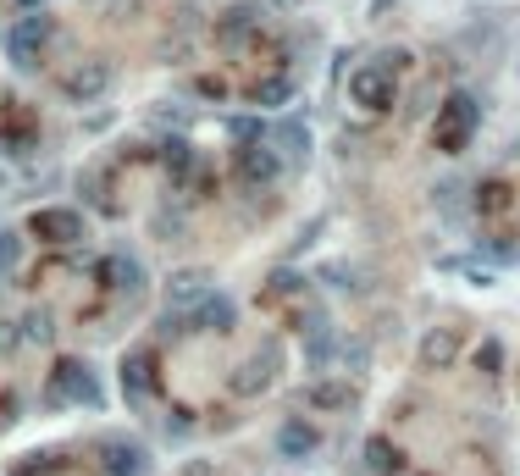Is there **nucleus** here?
<instances>
[{
  "label": "nucleus",
  "mask_w": 520,
  "mask_h": 476,
  "mask_svg": "<svg viewBox=\"0 0 520 476\" xmlns=\"http://www.w3.org/2000/svg\"><path fill=\"white\" fill-rule=\"evenodd\" d=\"M17 6H28V12H39V0H17Z\"/></svg>",
  "instance_id": "9"
},
{
  "label": "nucleus",
  "mask_w": 520,
  "mask_h": 476,
  "mask_svg": "<svg viewBox=\"0 0 520 476\" xmlns=\"http://www.w3.org/2000/svg\"><path fill=\"white\" fill-rule=\"evenodd\" d=\"M111 89V61H83L61 78V95L67 100H100Z\"/></svg>",
  "instance_id": "4"
},
{
  "label": "nucleus",
  "mask_w": 520,
  "mask_h": 476,
  "mask_svg": "<svg viewBox=\"0 0 520 476\" xmlns=\"http://www.w3.org/2000/svg\"><path fill=\"white\" fill-rule=\"evenodd\" d=\"M244 172H249V178H272V172H277V161H272V155H266V150H244Z\"/></svg>",
  "instance_id": "7"
},
{
  "label": "nucleus",
  "mask_w": 520,
  "mask_h": 476,
  "mask_svg": "<svg viewBox=\"0 0 520 476\" xmlns=\"http://www.w3.org/2000/svg\"><path fill=\"white\" fill-rule=\"evenodd\" d=\"M50 34H56V23H50L45 12H28V17H17V23L6 28V56H12L23 72H28V67H39V56H45Z\"/></svg>",
  "instance_id": "1"
},
{
  "label": "nucleus",
  "mask_w": 520,
  "mask_h": 476,
  "mask_svg": "<svg viewBox=\"0 0 520 476\" xmlns=\"http://www.w3.org/2000/svg\"><path fill=\"white\" fill-rule=\"evenodd\" d=\"M349 100L366 111H388L393 106V72L382 61H366V67L349 72Z\"/></svg>",
  "instance_id": "2"
},
{
  "label": "nucleus",
  "mask_w": 520,
  "mask_h": 476,
  "mask_svg": "<svg viewBox=\"0 0 520 476\" xmlns=\"http://www.w3.org/2000/svg\"><path fill=\"white\" fill-rule=\"evenodd\" d=\"M476 117H482V111H476V100L471 95H454L449 106L438 111V144H443V150H460V144L471 139Z\"/></svg>",
  "instance_id": "3"
},
{
  "label": "nucleus",
  "mask_w": 520,
  "mask_h": 476,
  "mask_svg": "<svg viewBox=\"0 0 520 476\" xmlns=\"http://www.w3.org/2000/svg\"><path fill=\"white\" fill-rule=\"evenodd\" d=\"M260 106H277V100H288V78H266V84L255 89Z\"/></svg>",
  "instance_id": "8"
},
{
  "label": "nucleus",
  "mask_w": 520,
  "mask_h": 476,
  "mask_svg": "<svg viewBox=\"0 0 520 476\" xmlns=\"http://www.w3.org/2000/svg\"><path fill=\"white\" fill-rule=\"evenodd\" d=\"M34 227H39L45 238H72V233H78V216H67V211H45Z\"/></svg>",
  "instance_id": "6"
},
{
  "label": "nucleus",
  "mask_w": 520,
  "mask_h": 476,
  "mask_svg": "<svg viewBox=\"0 0 520 476\" xmlns=\"http://www.w3.org/2000/svg\"><path fill=\"white\" fill-rule=\"evenodd\" d=\"M255 23H260L255 6H233V12L222 17V28H216V34H222V39H244V34H255Z\"/></svg>",
  "instance_id": "5"
}]
</instances>
